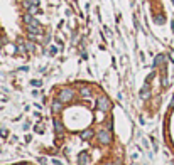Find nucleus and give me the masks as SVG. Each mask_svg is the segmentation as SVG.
Returning a JSON list of instances; mask_svg holds the SVG:
<instances>
[{
	"label": "nucleus",
	"mask_w": 174,
	"mask_h": 165,
	"mask_svg": "<svg viewBox=\"0 0 174 165\" xmlns=\"http://www.w3.org/2000/svg\"><path fill=\"white\" fill-rule=\"evenodd\" d=\"M81 94H83L85 98H90L91 96V91H90L88 88H81Z\"/></svg>",
	"instance_id": "9b49d317"
},
{
	"label": "nucleus",
	"mask_w": 174,
	"mask_h": 165,
	"mask_svg": "<svg viewBox=\"0 0 174 165\" xmlns=\"http://www.w3.org/2000/svg\"><path fill=\"white\" fill-rule=\"evenodd\" d=\"M24 22H26L27 26H36V27L41 26V24H39V20H36V19L32 17L30 14H26V15H24Z\"/></svg>",
	"instance_id": "20e7f679"
},
{
	"label": "nucleus",
	"mask_w": 174,
	"mask_h": 165,
	"mask_svg": "<svg viewBox=\"0 0 174 165\" xmlns=\"http://www.w3.org/2000/svg\"><path fill=\"white\" fill-rule=\"evenodd\" d=\"M26 47H27V51H34V44L32 42H26Z\"/></svg>",
	"instance_id": "f8f14e48"
},
{
	"label": "nucleus",
	"mask_w": 174,
	"mask_h": 165,
	"mask_svg": "<svg viewBox=\"0 0 174 165\" xmlns=\"http://www.w3.org/2000/svg\"><path fill=\"white\" fill-rule=\"evenodd\" d=\"M171 106H172V108H174V98H172V101H171Z\"/></svg>",
	"instance_id": "dca6fc26"
},
{
	"label": "nucleus",
	"mask_w": 174,
	"mask_h": 165,
	"mask_svg": "<svg viewBox=\"0 0 174 165\" xmlns=\"http://www.w3.org/2000/svg\"><path fill=\"white\" fill-rule=\"evenodd\" d=\"M54 128H56V131H58V133H63V130H64V128H63V123H61L58 118L54 120Z\"/></svg>",
	"instance_id": "423d86ee"
},
{
	"label": "nucleus",
	"mask_w": 174,
	"mask_h": 165,
	"mask_svg": "<svg viewBox=\"0 0 174 165\" xmlns=\"http://www.w3.org/2000/svg\"><path fill=\"white\" fill-rule=\"evenodd\" d=\"M164 61H166V56L159 54V56L156 57V59H154V66H161V64L164 63Z\"/></svg>",
	"instance_id": "0eeeda50"
},
{
	"label": "nucleus",
	"mask_w": 174,
	"mask_h": 165,
	"mask_svg": "<svg viewBox=\"0 0 174 165\" xmlns=\"http://www.w3.org/2000/svg\"><path fill=\"white\" fill-rule=\"evenodd\" d=\"M96 106H98V110L100 111H103V113H106V111L110 110V106H112V103H110V99L106 96H100L96 99Z\"/></svg>",
	"instance_id": "f257e3e1"
},
{
	"label": "nucleus",
	"mask_w": 174,
	"mask_h": 165,
	"mask_svg": "<svg viewBox=\"0 0 174 165\" xmlns=\"http://www.w3.org/2000/svg\"><path fill=\"white\" fill-rule=\"evenodd\" d=\"M86 162H88V153H81V155H80V160H78V163H80V165H85Z\"/></svg>",
	"instance_id": "1a4fd4ad"
},
{
	"label": "nucleus",
	"mask_w": 174,
	"mask_h": 165,
	"mask_svg": "<svg viewBox=\"0 0 174 165\" xmlns=\"http://www.w3.org/2000/svg\"><path fill=\"white\" fill-rule=\"evenodd\" d=\"M19 165H29V163H19Z\"/></svg>",
	"instance_id": "f3484780"
},
{
	"label": "nucleus",
	"mask_w": 174,
	"mask_h": 165,
	"mask_svg": "<svg viewBox=\"0 0 174 165\" xmlns=\"http://www.w3.org/2000/svg\"><path fill=\"white\" fill-rule=\"evenodd\" d=\"M91 136H93V130H86V131L81 133V138H83V140H90Z\"/></svg>",
	"instance_id": "6e6552de"
},
{
	"label": "nucleus",
	"mask_w": 174,
	"mask_h": 165,
	"mask_svg": "<svg viewBox=\"0 0 174 165\" xmlns=\"http://www.w3.org/2000/svg\"><path fill=\"white\" fill-rule=\"evenodd\" d=\"M30 5H39V2H37V0H24V7L29 9Z\"/></svg>",
	"instance_id": "9d476101"
},
{
	"label": "nucleus",
	"mask_w": 174,
	"mask_h": 165,
	"mask_svg": "<svg viewBox=\"0 0 174 165\" xmlns=\"http://www.w3.org/2000/svg\"><path fill=\"white\" fill-rule=\"evenodd\" d=\"M36 131H37V133H43V125H41V123L36 127Z\"/></svg>",
	"instance_id": "ddd939ff"
},
{
	"label": "nucleus",
	"mask_w": 174,
	"mask_h": 165,
	"mask_svg": "<svg viewBox=\"0 0 174 165\" xmlns=\"http://www.w3.org/2000/svg\"><path fill=\"white\" fill-rule=\"evenodd\" d=\"M171 59H172V61H174V52H171Z\"/></svg>",
	"instance_id": "2eb2a0df"
},
{
	"label": "nucleus",
	"mask_w": 174,
	"mask_h": 165,
	"mask_svg": "<svg viewBox=\"0 0 174 165\" xmlns=\"http://www.w3.org/2000/svg\"><path fill=\"white\" fill-rule=\"evenodd\" d=\"M172 4H174V0H172Z\"/></svg>",
	"instance_id": "a211bd4d"
},
{
	"label": "nucleus",
	"mask_w": 174,
	"mask_h": 165,
	"mask_svg": "<svg viewBox=\"0 0 174 165\" xmlns=\"http://www.w3.org/2000/svg\"><path fill=\"white\" fill-rule=\"evenodd\" d=\"M103 165H115V163H112V162H106V163H103Z\"/></svg>",
	"instance_id": "4468645a"
},
{
	"label": "nucleus",
	"mask_w": 174,
	"mask_h": 165,
	"mask_svg": "<svg viewBox=\"0 0 174 165\" xmlns=\"http://www.w3.org/2000/svg\"><path fill=\"white\" fill-rule=\"evenodd\" d=\"M71 98H73L71 89H63L59 93V98H58V99H61V101H71Z\"/></svg>",
	"instance_id": "7ed1b4c3"
},
{
	"label": "nucleus",
	"mask_w": 174,
	"mask_h": 165,
	"mask_svg": "<svg viewBox=\"0 0 174 165\" xmlns=\"http://www.w3.org/2000/svg\"><path fill=\"white\" fill-rule=\"evenodd\" d=\"M61 99H56L54 103H52V111H54V113H58V111H61L63 110V105H61Z\"/></svg>",
	"instance_id": "39448f33"
},
{
	"label": "nucleus",
	"mask_w": 174,
	"mask_h": 165,
	"mask_svg": "<svg viewBox=\"0 0 174 165\" xmlns=\"http://www.w3.org/2000/svg\"><path fill=\"white\" fill-rule=\"evenodd\" d=\"M98 140L102 142L103 145H108L112 142V135H110V131L108 130H102V131H98Z\"/></svg>",
	"instance_id": "f03ea898"
}]
</instances>
